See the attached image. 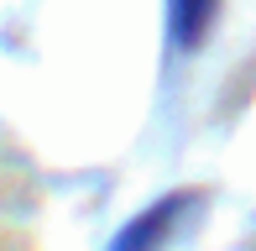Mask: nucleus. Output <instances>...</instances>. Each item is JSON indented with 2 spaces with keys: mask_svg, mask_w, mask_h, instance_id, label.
<instances>
[{
  "mask_svg": "<svg viewBox=\"0 0 256 251\" xmlns=\"http://www.w3.org/2000/svg\"><path fill=\"white\" fill-rule=\"evenodd\" d=\"M220 16V0H168V37L178 52H194Z\"/></svg>",
  "mask_w": 256,
  "mask_h": 251,
  "instance_id": "f257e3e1",
  "label": "nucleus"
},
{
  "mask_svg": "<svg viewBox=\"0 0 256 251\" xmlns=\"http://www.w3.org/2000/svg\"><path fill=\"white\" fill-rule=\"evenodd\" d=\"M178 204H183V199L152 204L142 220H131V225L120 230V241H115L110 251H162V241H168V230H172V220H178Z\"/></svg>",
  "mask_w": 256,
  "mask_h": 251,
  "instance_id": "f03ea898",
  "label": "nucleus"
}]
</instances>
